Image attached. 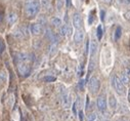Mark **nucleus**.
Here are the masks:
<instances>
[{
	"mask_svg": "<svg viewBox=\"0 0 130 121\" xmlns=\"http://www.w3.org/2000/svg\"><path fill=\"white\" fill-rule=\"evenodd\" d=\"M40 1L39 0H26L25 3V14L29 20L34 19L40 11Z\"/></svg>",
	"mask_w": 130,
	"mask_h": 121,
	"instance_id": "nucleus-1",
	"label": "nucleus"
},
{
	"mask_svg": "<svg viewBox=\"0 0 130 121\" xmlns=\"http://www.w3.org/2000/svg\"><path fill=\"white\" fill-rule=\"evenodd\" d=\"M112 85L114 86L115 90L120 96H123L125 94V92H126V90H125V85L122 83L120 77H118L117 75H114L112 77Z\"/></svg>",
	"mask_w": 130,
	"mask_h": 121,
	"instance_id": "nucleus-2",
	"label": "nucleus"
},
{
	"mask_svg": "<svg viewBox=\"0 0 130 121\" xmlns=\"http://www.w3.org/2000/svg\"><path fill=\"white\" fill-rule=\"evenodd\" d=\"M88 86H89V89L90 92L95 95L96 93H99L100 90V87H101V82L99 80V78L95 77V76H92L89 78V82H88Z\"/></svg>",
	"mask_w": 130,
	"mask_h": 121,
	"instance_id": "nucleus-3",
	"label": "nucleus"
},
{
	"mask_svg": "<svg viewBox=\"0 0 130 121\" xmlns=\"http://www.w3.org/2000/svg\"><path fill=\"white\" fill-rule=\"evenodd\" d=\"M17 67H18L19 74L21 76H24V77L29 76V74L31 72V67L27 63H18L17 64Z\"/></svg>",
	"mask_w": 130,
	"mask_h": 121,
	"instance_id": "nucleus-4",
	"label": "nucleus"
},
{
	"mask_svg": "<svg viewBox=\"0 0 130 121\" xmlns=\"http://www.w3.org/2000/svg\"><path fill=\"white\" fill-rule=\"evenodd\" d=\"M96 105H97V109H99L101 112H105L107 110L108 103H107L106 95L99 96V98H97V101H96Z\"/></svg>",
	"mask_w": 130,
	"mask_h": 121,
	"instance_id": "nucleus-5",
	"label": "nucleus"
},
{
	"mask_svg": "<svg viewBox=\"0 0 130 121\" xmlns=\"http://www.w3.org/2000/svg\"><path fill=\"white\" fill-rule=\"evenodd\" d=\"M73 26L76 28V30L82 29L83 26V20L79 12H74L73 14Z\"/></svg>",
	"mask_w": 130,
	"mask_h": 121,
	"instance_id": "nucleus-6",
	"label": "nucleus"
},
{
	"mask_svg": "<svg viewBox=\"0 0 130 121\" xmlns=\"http://www.w3.org/2000/svg\"><path fill=\"white\" fill-rule=\"evenodd\" d=\"M84 36H85V33H84V31H83L82 29L76 30V32L74 34V42L77 43V44L81 43L84 40Z\"/></svg>",
	"mask_w": 130,
	"mask_h": 121,
	"instance_id": "nucleus-7",
	"label": "nucleus"
},
{
	"mask_svg": "<svg viewBox=\"0 0 130 121\" xmlns=\"http://www.w3.org/2000/svg\"><path fill=\"white\" fill-rule=\"evenodd\" d=\"M30 31L33 35H40L42 33V26L39 23L32 24L30 27Z\"/></svg>",
	"mask_w": 130,
	"mask_h": 121,
	"instance_id": "nucleus-8",
	"label": "nucleus"
},
{
	"mask_svg": "<svg viewBox=\"0 0 130 121\" xmlns=\"http://www.w3.org/2000/svg\"><path fill=\"white\" fill-rule=\"evenodd\" d=\"M71 103H72V100H71V97L70 95H64L61 97V104H62V107L64 109H67V108H70L71 106Z\"/></svg>",
	"mask_w": 130,
	"mask_h": 121,
	"instance_id": "nucleus-9",
	"label": "nucleus"
},
{
	"mask_svg": "<svg viewBox=\"0 0 130 121\" xmlns=\"http://www.w3.org/2000/svg\"><path fill=\"white\" fill-rule=\"evenodd\" d=\"M57 47H58V41H52L48 47V54L50 56L54 55L57 51Z\"/></svg>",
	"mask_w": 130,
	"mask_h": 121,
	"instance_id": "nucleus-10",
	"label": "nucleus"
},
{
	"mask_svg": "<svg viewBox=\"0 0 130 121\" xmlns=\"http://www.w3.org/2000/svg\"><path fill=\"white\" fill-rule=\"evenodd\" d=\"M28 59H29V54L25 52H19L15 55V60L19 63H27Z\"/></svg>",
	"mask_w": 130,
	"mask_h": 121,
	"instance_id": "nucleus-11",
	"label": "nucleus"
},
{
	"mask_svg": "<svg viewBox=\"0 0 130 121\" xmlns=\"http://www.w3.org/2000/svg\"><path fill=\"white\" fill-rule=\"evenodd\" d=\"M45 36H46V38L49 39L51 42H52V41H57L56 35L51 31V29H49V28H47V29L45 30Z\"/></svg>",
	"mask_w": 130,
	"mask_h": 121,
	"instance_id": "nucleus-12",
	"label": "nucleus"
},
{
	"mask_svg": "<svg viewBox=\"0 0 130 121\" xmlns=\"http://www.w3.org/2000/svg\"><path fill=\"white\" fill-rule=\"evenodd\" d=\"M97 42H96V40H91L90 41V47H89V52H90V55L91 56H93L94 54H95V52H96V50H97Z\"/></svg>",
	"mask_w": 130,
	"mask_h": 121,
	"instance_id": "nucleus-13",
	"label": "nucleus"
},
{
	"mask_svg": "<svg viewBox=\"0 0 130 121\" xmlns=\"http://www.w3.org/2000/svg\"><path fill=\"white\" fill-rule=\"evenodd\" d=\"M117 105H118L117 99L115 98V96L111 95L110 98H109V106H110V108H111L112 110H115V109L117 108Z\"/></svg>",
	"mask_w": 130,
	"mask_h": 121,
	"instance_id": "nucleus-14",
	"label": "nucleus"
},
{
	"mask_svg": "<svg viewBox=\"0 0 130 121\" xmlns=\"http://www.w3.org/2000/svg\"><path fill=\"white\" fill-rule=\"evenodd\" d=\"M18 20V14L15 12H10L7 17V22H8V25H13Z\"/></svg>",
	"mask_w": 130,
	"mask_h": 121,
	"instance_id": "nucleus-15",
	"label": "nucleus"
},
{
	"mask_svg": "<svg viewBox=\"0 0 130 121\" xmlns=\"http://www.w3.org/2000/svg\"><path fill=\"white\" fill-rule=\"evenodd\" d=\"M120 79H121L122 83H123L125 86H126V85H129V83H130V77H129L126 73H122L121 76H120Z\"/></svg>",
	"mask_w": 130,
	"mask_h": 121,
	"instance_id": "nucleus-16",
	"label": "nucleus"
},
{
	"mask_svg": "<svg viewBox=\"0 0 130 121\" xmlns=\"http://www.w3.org/2000/svg\"><path fill=\"white\" fill-rule=\"evenodd\" d=\"M40 4L43 9L48 10L50 7V0H40Z\"/></svg>",
	"mask_w": 130,
	"mask_h": 121,
	"instance_id": "nucleus-17",
	"label": "nucleus"
},
{
	"mask_svg": "<svg viewBox=\"0 0 130 121\" xmlns=\"http://www.w3.org/2000/svg\"><path fill=\"white\" fill-rule=\"evenodd\" d=\"M103 34H104V31H103V26L102 25H99L96 29V36H97V39L99 40H102L103 38Z\"/></svg>",
	"mask_w": 130,
	"mask_h": 121,
	"instance_id": "nucleus-18",
	"label": "nucleus"
},
{
	"mask_svg": "<svg viewBox=\"0 0 130 121\" xmlns=\"http://www.w3.org/2000/svg\"><path fill=\"white\" fill-rule=\"evenodd\" d=\"M121 35H122V28H121L120 26H118V27L116 28V31H115V36H114L115 40H116V41L119 40V39L121 38Z\"/></svg>",
	"mask_w": 130,
	"mask_h": 121,
	"instance_id": "nucleus-19",
	"label": "nucleus"
},
{
	"mask_svg": "<svg viewBox=\"0 0 130 121\" xmlns=\"http://www.w3.org/2000/svg\"><path fill=\"white\" fill-rule=\"evenodd\" d=\"M51 23L55 28H60L61 27V20L59 18H53L51 20Z\"/></svg>",
	"mask_w": 130,
	"mask_h": 121,
	"instance_id": "nucleus-20",
	"label": "nucleus"
},
{
	"mask_svg": "<svg viewBox=\"0 0 130 121\" xmlns=\"http://www.w3.org/2000/svg\"><path fill=\"white\" fill-rule=\"evenodd\" d=\"M67 30H68V25L67 24L61 25V27L59 28V34L61 36H66L67 35Z\"/></svg>",
	"mask_w": 130,
	"mask_h": 121,
	"instance_id": "nucleus-21",
	"label": "nucleus"
},
{
	"mask_svg": "<svg viewBox=\"0 0 130 121\" xmlns=\"http://www.w3.org/2000/svg\"><path fill=\"white\" fill-rule=\"evenodd\" d=\"M7 79V74L4 70L2 71H0V83H4Z\"/></svg>",
	"mask_w": 130,
	"mask_h": 121,
	"instance_id": "nucleus-22",
	"label": "nucleus"
},
{
	"mask_svg": "<svg viewBox=\"0 0 130 121\" xmlns=\"http://www.w3.org/2000/svg\"><path fill=\"white\" fill-rule=\"evenodd\" d=\"M5 48H6L5 42L3 41V39H0V55L3 54V52L5 51Z\"/></svg>",
	"mask_w": 130,
	"mask_h": 121,
	"instance_id": "nucleus-23",
	"label": "nucleus"
},
{
	"mask_svg": "<svg viewBox=\"0 0 130 121\" xmlns=\"http://www.w3.org/2000/svg\"><path fill=\"white\" fill-rule=\"evenodd\" d=\"M58 89H59V94H60V97H62V96H64V95H67V94H68V92H67L66 87H64L62 84H60V85L58 86Z\"/></svg>",
	"mask_w": 130,
	"mask_h": 121,
	"instance_id": "nucleus-24",
	"label": "nucleus"
},
{
	"mask_svg": "<svg viewBox=\"0 0 130 121\" xmlns=\"http://www.w3.org/2000/svg\"><path fill=\"white\" fill-rule=\"evenodd\" d=\"M55 80H56V78L54 76H44L43 77L44 82H54Z\"/></svg>",
	"mask_w": 130,
	"mask_h": 121,
	"instance_id": "nucleus-25",
	"label": "nucleus"
},
{
	"mask_svg": "<svg viewBox=\"0 0 130 121\" xmlns=\"http://www.w3.org/2000/svg\"><path fill=\"white\" fill-rule=\"evenodd\" d=\"M87 121H95L96 120V114L95 113H89L88 115H87Z\"/></svg>",
	"mask_w": 130,
	"mask_h": 121,
	"instance_id": "nucleus-26",
	"label": "nucleus"
},
{
	"mask_svg": "<svg viewBox=\"0 0 130 121\" xmlns=\"http://www.w3.org/2000/svg\"><path fill=\"white\" fill-rule=\"evenodd\" d=\"M63 1L64 0H56V9L58 11H60L61 8L63 7Z\"/></svg>",
	"mask_w": 130,
	"mask_h": 121,
	"instance_id": "nucleus-27",
	"label": "nucleus"
},
{
	"mask_svg": "<svg viewBox=\"0 0 130 121\" xmlns=\"http://www.w3.org/2000/svg\"><path fill=\"white\" fill-rule=\"evenodd\" d=\"M38 23L40 24V25H46V18L44 17V16H40L39 17V19H38Z\"/></svg>",
	"mask_w": 130,
	"mask_h": 121,
	"instance_id": "nucleus-28",
	"label": "nucleus"
},
{
	"mask_svg": "<svg viewBox=\"0 0 130 121\" xmlns=\"http://www.w3.org/2000/svg\"><path fill=\"white\" fill-rule=\"evenodd\" d=\"M23 34H24V33L22 32V30H20V29L17 30V31L13 33V35L15 36V38H22V37H23Z\"/></svg>",
	"mask_w": 130,
	"mask_h": 121,
	"instance_id": "nucleus-29",
	"label": "nucleus"
},
{
	"mask_svg": "<svg viewBox=\"0 0 130 121\" xmlns=\"http://www.w3.org/2000/svg\"><path fill=\"white\" fill-rule=\"evenodd\" d=\"M78 86H79L80 90H83L84 89V86H85V80L84 79H81L79 81V83H78Z\"/></svg>",
	"mask_w": 130,
	"mask_h": 121,
	"instance_id": "nucleus-30",
	"label": "nucleus"
},
{
	"mask_svg": "<svg viewBox=\"0 0 130 121\" xmlns=\"http://www.w3.org/2000/svg\"><path fill=\"white\" fill-rule=\"evenodd\" d=\"M93 70H94V62H93V60H90L89 67H88V73H91Z\"/></svg>",
	"mask_w": 130,
	"mask_h": 121,
	"instance_id": "nucleus-31",
	"label": "nucleus"
},
{
	"mask_svg": "<svg viewBox=\"0 0 130 121\" xmlns=\"http://www.w3.org/2000/svg\"><path fill=\"white\" fill-rule=\"evenodd\" d=\"M72 32H73V30H72V28L68 25V30H67V36L69 37V36H71L72 35Z\"/></svg>",
	"mask_w": 130,
	"mask_h": 121,
	"instance_id": "nucleus-32",
	"label": "nucleus"
},
{
	"mask_svg": "<svg viewBox=\"0 0 130 121\" xmlns=\"http://www.w3.org/2000/svg\"><path fill=\"white\" fill-rule=\"evenodd\" d=\"M105 16H106V11L105 10H101V20L103 22L105 21Z\"/></svg>",
	"mask_w": 130,
	"mask_h": 121,
	"instance_id": "nucleus-33",
	"label": "nucleus"
},
{
	"mask_svg": "<svg viewBox=\"0 0 130 121\" xmlns=\"http://www.w3.org/2000/svg\"><path fill=\"white\" fill-rule=\"evenodd\" d=\"M118 121H130L127 117H125V116H123V117H120L119 119H118Z\"/></svg>",
	"mask_w": 130,
	"mask_h": 121,
	"instance_id": "nucleus-34",
	"label": "nucleus"
},
{
	"mask_svg": "<svg viewBox=\"0 0 130 121\" xmlns=\"http://www.w3.org/2000/svg\"><path fill=\"white\" fill-rule=\"evenodd\" d=\"M66 5H67L68 8L71 7V5H72V1H71V0H66Z\"/></svg>",
	"mask_w": 130,
	"mask_h": 121,
	"instance_id": "nucleus-35",
	"label": "nucleus"
},
{
	"mask_svg": "<svg viewBox=\"0 0 130 121\" xmlns=\"http://www.w3.org/2000/svg\"><path fill=\"white\" fill-rule=\"evenodd\" d=\"M79 119H80V121H83V111L82 110L79 111Z\"/></svg>",
	"mask_w": 130,
	"mask_h": 121,
	"instance_id": "nucleus-36",
	"label": "nucleus"
},
{
	"mask_svg": "<svg viewBox=\"0 0 130 121\" xmlns=\"http://www.w3.org/2000/svg\"><path fill=\"white\" fill-rule=\"evenodd\" d=\"M122 2H123L125 5H127V6L130 5V0H122Z\"/></svg>",
	"mask_w": 130,
	"mask_h": 121,
	"instance_id": "nucleus-37",
	"label": "nucleus"
},
{
	"mask_svg": "<svg viewBox=\"0 0 130 121\" xmlns=\"http://www.w3.org/2000/svg\"><path fill=\"white\" fill-rule=\"evenodd\" d=\"M93 22V14H92V12H91V14L89 16V24H91Z\"/></svg>",
	"mask_w": 130,
	"mask_h": 121,
	"instance_id": "nucleus-38",
	"label": "nucleus"
},
{
	"mask_svg": "<svg viewBox=\"0 0 130 121\" xmlns=\"http://www.w3.org/2000/svg\"><path fill=\"white\" fill-rule=\"evenodd\" d=\"M88 105H89V97L87 96L86 97V105H85L86 106V109H88Z\"/></svg>",
	"mask_w": 130,
	"mask_h": 121,
	"instance_id": "nucleus-39",
	"label": "nucleus"
},
{
	"mask_svg": "<svg viewBox=\"0 0 130 121\" xmlns=\"http://www.w3.org/2000/svg\"><path fill=\"white\" fill-rule=\"evenodd\" d=\"M125 73L130 77V67H127V68H126V72H125Z\"/></svg>",
	"mask_w": 130,
	"mask_h": 121,
	"instance_id": "nucleus-40",
	"label": "nucleus"
},
{
	"mask_svg": "<svg viewBox=\"0 0 130 121\" xmlns=\"http://www.w3.org/2000/svg\"><path fill=\"white\" fill-rule=\"evenodd\" d=\"M103 1L106 3V4H111L113 2V0H103Z\"/></svg>",
	"mask_w": 130,
	"mask_h": 121,
	"instance_id": "nucleus-41",
	"label": "nucleus"
},
{
	"mask_svg": "<svg viewBox=\"0 0 130 121\" xmlns=\"http://www.w3.org/2000/svg\"><path fill=\"white\" fill-rule=\"evenodd\" d=\"M2 17H3V13H2L1 11H0V21H1V20H2Z\"/></svg>",
	"mask_w": 130,
	"mask_h": 121,
	"instance_id": "nucleus-42",
	"label": "nucleus"
},
{
	"mask_svg": "<svg viewBox=\"0 0 130 121\" xmlns=\"http://www.w3.org/2000/svg\"><path fill=\"white\" fill-rule=\"evenodd\" d=\"M128 101L130 102V89H129V92H128Z\"/></svg>",
	"mask_w": 130,
	"mask_h": 121,
	"instance_id": "nucleus-43",
	"label": "nucleus"
},
{
	"mask_svg": "<svg viewBox=\"0 0 130 121\" xmlns=\"http://www.w3.org/2000/svg\"><path fill=\"white\" fill-rule=\"evenodd\" d=\"M105 121H109V120H105Z\"/></svg>",
	"mask_w": 130,
	"mask_h": 121,
	"instance_id": "nucleus-44",
	"label": "nucleus"
}]
</instances>
